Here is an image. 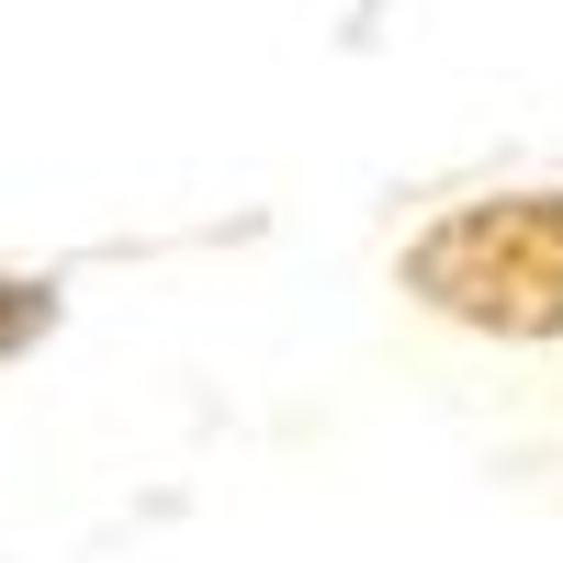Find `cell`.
I'll list each match as a JSON object with an SVG mask.
<instances>
[{
    "label": "cell",
    "mask_w": 563,
    "mask_h": 563,
    "mask_svg": "<svg viewBox=\"0 0 563 563\" xmlns=\"http://www.w3.org/2000/svg\"><path fill=\"white\" fill-rule=\"evenodd\" d=\"M406 294L485 339H563V192L451 203L406 249Z\"/></svg>",
    "instance_id": "1"
},
{
    "label": "cell",
    "mask_w": 563,
    "mask_h": 563,
    "mask_svg": "<svg viewBox=\"0 0 563 563\" xmlns=\"http://www.w3.org/2000/svg\"><path fill=\"white\" fill-rule=\"evenodd\" d=\"M45 327H57V294H45V282H0V350L45 339Z\"/></svg>",
    "instance_id": "2"
}]
</instances>
